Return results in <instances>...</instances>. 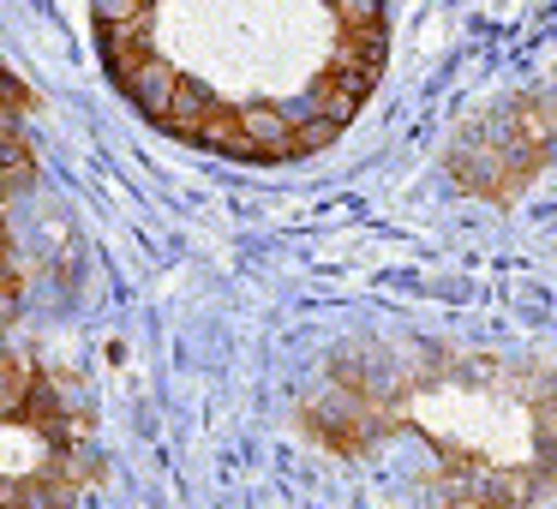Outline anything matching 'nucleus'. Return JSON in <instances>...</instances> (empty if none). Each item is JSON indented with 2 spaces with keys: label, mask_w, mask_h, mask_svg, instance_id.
Listing matches in <instances>:
<instances>
[{
  "label": "nucleus",
  "mask_w": 557,
  "mask_h": 509,
  "mask_svg": "<svg viewBox=\"0 0 557 509\" xmlns=\"http://www.w3.org/2000/svg\"><path fill=\"white\" fill-rule=\"evenodd\" d=\"M545 150H552V102L521 97L497 114H480L456 133L449 145V174L456 186L492 198V204H509L521 186L540 174Z\"/></svg>",
  "instance_id": "f257e3e1"
}]
</instances>
